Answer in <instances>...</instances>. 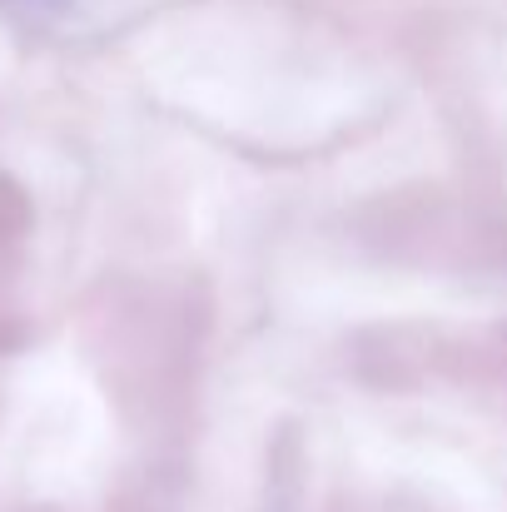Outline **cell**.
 I'll return each mask as SVG.
<instances>
[]
</instances>
